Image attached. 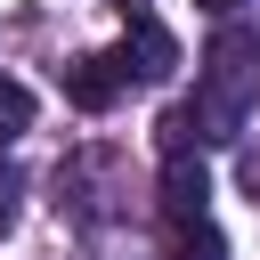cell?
Listing matches in <instances>:
<instances>
[{
	"label": "cell",
	"instance_id": "1",
	"mask_svg": "<svg viewBox=\"0 0 260 260\" xmlns=\"http://www.w3.org/2000/svg\"><path fill=\"white\" fill-rule=\"evenodd\" d=\"M252 98H260V32H244V24H219V32H211V49H203V89L187 98V114H195V138H203V146L236 138Z\"/></svg>",
	"mask_w": 260,
	"mask_h": 260
},
{
	"label": "cell",
	"instance_id": "2",
	"mask_svg": "<svg viewBox=\"0 0 260 260\" xmlns=\"http://www.w3.org/2000/svg\"><path fill=\"white\" fill-rule=\"evenodd\" d=\"M106 57H114V73H122V81H171V73H179V41H171L154 16H130V24H122V41H114Z\"/></svg>",
	"mask_w": 260,
	"mask_h": 260
},
{
	"label": "cell",
	"instance_id": "3",
	"mask_svg": "<svg viewBox=\"0 0 260 260\" xmlns=\"http://www.w3.org/2000/svg\"><path fill=\"white\" fill-rule=\"evenodd\" d=\"M203 203H211L203 162H195V154H162V211L187 228V219H203Z\"/></svg>",
	"mask_w": 260,
	"mask_h": 260
},
{
	"label": "cell",
	"instance_id": "4",
	"mask_svg": "<svg viewBox=\"0 0 260 260\" xmlns=\"http://www.w3.org/2000/svg\"><path fill=\"white\" fill-rule=\"evenodd\" d=\"M122 89H130V81L114 73V57H73V65H65V98H73L81 114H106Z\"/></svg>",
	"mask_w": 260,
	"mask_h": 260
},
{
	"label": "cell",
	"instance_id": "5",
	"mask_svg": "<svg viewBox=\"0 0 260 260\" xmlns=\"http://www.w3.org/2000/svg\"><path fill=\"white\" fill-rule=\"evenodd\" d=\"M24 130H32V89H24V81H8V73H0V146H16V138H24Z\"/></svg>",
	"mask_w": 260,
	"mask_h": 260
},
{
	"label": "cell",
	"instance_id": "6",
	"mask_svg": "<svg viewBox=\"0 0 260 260\" xmlns=\"http://www.w3.org/2000/svg\"><path fill=\"white\" fill-rule=\"evenodd\" d=\"M179 260H228V244L211 236V219H187L179 228Z\"/></svg>",
	"mask_w": 260,
	"mask_h": 260
},
{
	"label": "cell",
	"instance_id": "7",
	"mask_svg": "<svg viewBox=\"0 0 260 260\" xmlns=\"http://www.w3.org/2000/svg\"><path fill=\"white\" fill-rule=\"evenodd\" d=\"M16 228V187H0V236Z\"/></svg>",
	"mask_w": 260,
	"mask_h": 260
},
{
	"label": "cell",
	"instance_id": "8",
	"mask_svg": "<svg viewBox=\"0 0 260 260\" xmlns=\"http://www.w3.org/2000/svg\"><path fill=\"white\" fill-rule=\"evenodd\" d=\"M195 8H211V16H236V8H244V0H195Z\"/></svg>",
	"mask_w": 260,
	"mask_h": 260
}]
</instances>
